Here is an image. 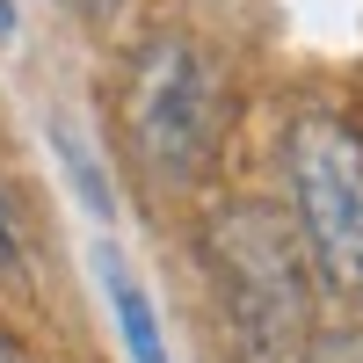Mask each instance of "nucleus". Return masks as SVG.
I'll list each match as a JSON object with an SVG mask.
<instances>
[{
  "label": "nucleus",
  "mask_w": 363,
  "mask_h": 363,
  "mask_svg": "<svg viewBox=\"0 0 363 363\" xmlns=\"http://www.w3.org/2000/svg\"><path fill=\"white\" fill-rule=\"evenodd\" d=\"M124 131L145 153V167H160L174 182H189L211 160V145H218V80H211L196 44L160 37L138 51L131 87H124Z\"/></svg>",
  "instance_id": "f03ea898"
},
{
  "label": "nucleus",
  "mask_w": 363,
  "mask_h": 363,
  "mask_svg": "<svg viewBox=\"0 0 363 363\" xmlns=\"http://www.w3.org/2000/svg\"><path fill=\"white\" fill-rule=\"evenodd\" d=\"M80 8H116V0H80Z\"/></svg>",
  "instance_id": "423d86ee"
},
{
  "label": "nucleus",
  "mask_w": 363,
  "mask_h": 363,
  "mask_svg": "<svg viewBox=\"0 0 363 363\" xmlns=\"http://www.w3.org/2000/svg\"><path fill=\"white\" fill-rule=\"evenodd\" d=\"M15 269H22V225H15L8 196H0V277H15Z\"/></svg>",
  "instance_id": "20e7f679"
},
{
  "label": "nucleus",
  "mask_w": 363,
  "mask_h": 363,
  "mask_svg": "<svg viewBox=\"0 0 363 363\" xmlns=\"http://www.w3.org/2000/svg\"><path fill=\"white\" fill-rule=\"evenodd\" d=\"M284 167H291L298 233H306L320 277L363 298V131L335 109H313L291 124Z\"/></svg>",
  "instance_id": "f257e3e1"
},
{
  "label": "nucleus",
  "mask_w": 363,
  "mask_h": 363,
  "mask_svg": "<svg viewBox=\"0 0 363 363\" xmlns=\"http://www.w3.org/2000/svg\"><path fill=\"white\" fill-rule=\"evenodd\" d=\"M0 363H22V356H15V349H8V342H0Z\"/></svg>",
  "instance_id": "39448f33"
},
{
  "label": "nucleus",
  "mask_w": 363,
  "mask_h": 363,
  "mask_svg": "<svg viewBox=\"0 0 363 363\" xmlns=\"http://www.w3.org/2000/svg\"><path fill=\"white\" fill-rule=\"evenodd\" d=\"M109 298H116V320H124V342H131V363H167V342H160V320L145 306V291L116 269L109 277Z\"/></svg>",
  "instance_id": "7ed1b4c3"
}]
</instances>
